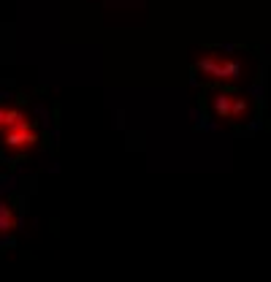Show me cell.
Here are the masks:
<instances>
[{
  "label": "cell",
  "mask_w": 271,
  "mask_h": 282,
  "mask_svg": "<svg viewBox=\"0 0 271 282\" xmlns=\"http://www.w3.org/2000/svg\"><path fill=\"white\" fill-rule=\"evenodd\" d=\"M16 185H19V176L16 174H0V195L16 193Z\"/></svg>",
  "instance_id": "cell-1"
},
{
  "label": "cell",
  "mask_w": 271,
  "mask_h": 282,
  "mask_svg": "<svg viewBox=\"0 0 271 282\" xmlns=\"http://www.w3.org/2000/svg\"><path fill=\"white\" fill-rule=\"evenodd\" d=\"M6 119V109H0V122H3Z\"/></svg>",
  "instance_id": "cell-8"
},
{
  "label": "cell",
  "mask_w": 271,
  "mask_h": 282,
  "mask_svg": "<svg viewBox=\"0 0 271 282\" xmlns=\"http://www.w3.org/2000/svg\"><path fill=\"white\" fill-rule=\"evenodd\" d=\"M33 111H35L38 117H41V125H49V109H46L44 103H35V106H33Z\"/></svg>",
  "instance_id": "cell-4"
},
{
  "label": "cell",
  "mask_w": 271,
  "mask_h": 282,
  "mask_svg": "<svg viewBox=\"0 0 271 282\" xmlns=\"http://www.w3.org/2000/svg\"><path fill=\"white\" fill-rule=\"evenodd\" d=\"M19 119H22V114H19L16 109H8V111H6V119H3V122H6V125H11V128H14Z\"/></svg>",
  "instance_id": "cell-6"
},
{
  "label": "cell",
  "mask_w": 271,
  "mask_h": 282,
  "mask_svg": "<svg viewBox=\"0 0 271 282\" xmlns=\"http://www.w3.org/2000/svg\"><path fill=\"white\" fill-rule=\"evenodd\" d=\"M8 231H11V206L0 204V233H8Z\"/></svg>",
  "instance_id": "cell-3"
},
{
  "label": "cell",
  "mask_w": 271,
  "mask_h": 282,
  "mask_svg": "<svg viewBox=\"0 0 271 282\" xmlns=\"http://www.w3.org/2000/svg\"><path fill=\"white\" fill-rule=\"evenodd\" d=\"M25 141H35V136L22 133V130H11V133L6 136V147H22Z\"/></svg>",
  "instance_id": "cell-2"
},
{
  "label": "cell",
  "mask_w": 271,
  "mask_h": 282,
  "mask_svg": "<svg viewBox=\"0 0 271 282\" xmlns=\"http://www.w3.org/2000/svg\"><path fill=\"white\" fill-rule=\"evenodd\" d=\"M16 247V239L11 233H0V250H14Z\"/></svg>",
  "instance_id": "cell-5"
},
{
  "label": "cell",
  "mask_w": 271,
  "mask_h": 282,
  "mask_svg": "<svg viewBox=\"0 0 271 282\" xmlns=\"http://www.w3.org/2000/svg\"><path fill=\"white\" fill-rule=\"evenodd\" d=\"M8 98H14V92H11V90H0V103L8 100Z\"/></svg>",
  "instance_id": "cell-7"
}]
</instances>
